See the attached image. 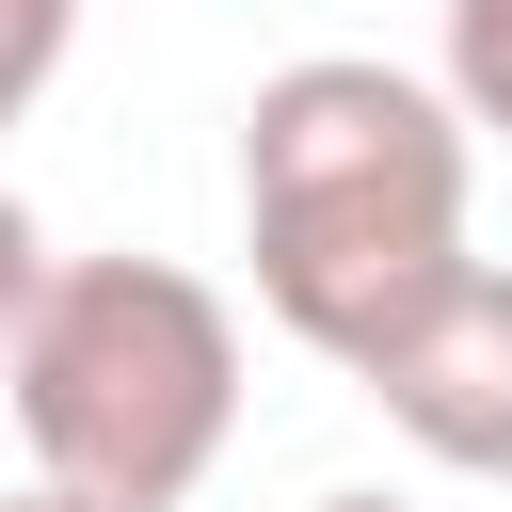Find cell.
<instances>
[{
    "instance_id": "cell-1",
    "label": "cell",
    "mask_w": 512,
    "mask_h": 512,
    "mask_svg": "<svg viewBox=\"0 0 512 512\" xmlns=\"http://www.w3.org/2000/svg\"><path fill=\"white\" fill-rule=\"evenodd\" d=\"M464 176H480V112L448 80L368 64V48L272 64L256 112H240V256H256V304L320 368H368L464 272Z\"/></svg>"
},
{
    "instance_id": "cell-2",
    "label": "cell",
    "mask_w": 512,
    "mask_h": 512,
    "mask_svg": "<svg viewBox=\"0 0 512 512\" xmlns=\"http://www.w3.org/2000/svg\"><path fill=\"white\" fill-rule=\"evenodd\" d=\"M16 448L112 512H176L240 432V320L176 256H64L0 352Z\"/></svg>"
},
{
    "instance_id": "cell-3",
    "label": "cell",
    "mask_w": 512,
    "mask_h": 512,
    "mask_svg": "<svg viewBox=\"0 0 512 512\" xmlns=\"http://www.w3.org/2000/svg\"><path fill=\"white\" fill-rule=\"evenodd\" d=\"M368 400H384V432L400 448H432L448 480H512V272H448L368 368H352Z\"/></svg>"
},
{
    "instance_id": "cell-4",
    "label": "cell",
    "mask_w": 512,
    "mask_h": 512,
    "mask_svg": "<svg viewBox=\"0 0 512 512\" xmlns=\"http://www.w3.org/2000/svg\"><path fill=\"white\" fill-rule=\"evenodd\" d=\"M448 96L480 112V144H512V0H448Z\"/></svg>"
},
{
    "instance_id": "cell-5",
    "label": "cell",
    "mask_w": 512,
    "mask_h": 512,
    "mask_svg": "<svg viewBox=\"0 0 512 512\" xmlns=\"http://www.w3.org/2000/svg\"><path fill=\"white\" fill-rule=\"evenodd\" d=\"M80 48V0H0V128H32V96L64 80Z\"/></svg>"
},
{
    "instance_id": "cell-6",
    "label": "cell",
    "mask_w": 512,
    "mask_h": 512,
    "mask_svg": "<svg viewBox=\"0 0 512 512\" xmlns=\"http://www.w3.org/2000/svg\"><path fill=\"white\" fill-rule=\"evenodd\" d=\"M48 272H64V256H48V224H32V208H16V176H0V352H16V320L48 304Z\"/></svg>"
},
{
    "instance_id": "cell-7",
    "label": "cell",
    "mask_w": 512,
    "mask_h": 512,
    "mask_svg": "<svg viewBox=\"0 0 512 512\" xmlns=\"http://www.w3.org/2000/svg\"><path fill=\"white\" fill-rule=\"evenodd\" d=\"M0 512H112V496H80V480H48V464H32V480H16Z\"/></svg>"
},
{
    "instance_id": "cell-8",
    "label": "cell",
    "mask_w": 512,
    "mask_h": 512,
    "mask_svg": "<svg viewBox=\"0 0 512 512\" xmlns=\"http://www.w3.org/2000/svg\"><path fill=\"white\" fill-rule=\"evenodd\" d=\"M320 512H400V496H320Z\"/></svg>"
}]
</instances>
